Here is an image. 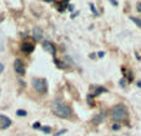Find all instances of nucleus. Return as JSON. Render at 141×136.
<instances>
[{"mask_svg": "<svg viewBox=\"0 0 141 136\" xmlns=\"http://www.w3.org/2000/svg\"><path fill=\"white\" fill-rule=\"evenodd\" d=\"M51 109H53V112H54L56 116H59V118H63V119H68V118H70V115H71V109H70L68 105L60 102V101H55V102L53 104Z\"/></svg>", "mask_w": 141, "mask_h": 136, "instance_id": "f257e3e1", "label": "nucleus"}, {"mask_svg": "<svg viewBox=\"0 0 141 136\" xmlns=\"http://www.w3.org/2000/svg\"><path fill=\"white\" fill-rule=\"evenodd\" d=\"M111 115L115 121H124V120H127V118H129V112H127V109L125 105H116L112 109Z\"/></svg>", "mask_w": 141, "mask_h": 136, "instance_id": "f03ea898", "label": "nucleus"}, {"mask_svg": "<svg viewBox=\"0 0 141 136\" xmlns=\"http://www.w3.org/2000/svg\"><path fill=\"white\" fill-rule=\"evenodd\" d=\"M31 84H33V87L39 92V94H46L48 92V83H46V80L45 79H33V81H31Z\"/></svg>", "mask_w": 141, "mask_h": 136, "instance_id": "7ed1b4c3", "label": "nucleus"}, {"mask_svg": "<svg viewBox=\"0 0 141 136\" xmlns=\"http://www.w3.org/2000/svg\"><path fill=\"white\" fill-rule=\"evenodd\" d=\"M14 69H15V72L18 75H20V76L25 75V65L20 59H16L14 61Z\"/></svg>", "mask_w": 141, "mask_h": 136, "instance_id": "20e7f679", "label": "nucleus"}, {"mask_svg": "<svg viewBox=\"0 0 141 136\" xmlns=\"http://www.w3.org/2000/svg\"><path fill=\"white\" fill-rule=\"evenodd\" d=\"M20 49H21V51H24V52H26V54H30V52H33V51H34L35 45H34L33 43L24 41V43L21 44V46H20Z\"/></svg>", "mask_w": 141, "mask_h": 136, "instance_id": "39448f33", "label": "nucleus"}, {"mask_svg": "<svg viewBox=\"0 0 141 136\" xmlns=\"http://www.w3.org/2000/svg\"><path fill=\"white\" fill-rule=\"evenodd\" d=\"M43 48H44L46 51H49L53 56H55V54H56V48H55L50 41H44V43H43Z\"/></svg>", "mask_w": 141, "mask_h": 136, "instance_id": "423d86ee", "label": "nucleus"}, {"mask_svg": "<svg viewBox=\"0 0 141 136\" xmlns=\"http://www.w3.org/2000/svg\"><path fill=\"white\" fill-rule=\"evenodd\" d=\"M0 122H1V129H8L11 125V120L5 115H0Z\"/></svg>", "mask_w": 141, "mask_h": 136, "instance_id": "0eeeda50", "label": "nucleus"}, {"mask_svg": "<svg viewBox=\"0 0 141 136\" xmlns=\"http://www.w3.org/2000/svg\"><path fill=\"white\" fill-rule=\"evenodd\" d=\"M33 35H34V39H35L36 41L41 40V39H43V31H41V29H40V28H34Z\"/></svg>", "mask_w": 141, "mask_h": 136, "instance_id": "6e6552de", "label": "nucleus"}, {"mask_svg": "<svg viewBox=\"0 0 141 136\" xmlns=\"http://www.w3.org/2000/svg\"><path fill=\"white\" fill-rule=\"evenodd\" d=\"M104 119H105V112H100V114H97L95 118L92 119V122H94L95 125H99L100 122L104 121Z\"/></svg>", "mask_w": 141, "mask_h": 136, "instance_id": "1a4fd4ad", "label": "nucleus"}, {"mask_svg": "<svg viewBox=\"0 0 141 136\" xmlns=\"http://www.w3.org/2000/svg\"><path fill=\"white\" fill-rule=\"evenodd\" d=\"M55 5H56V9H57L59 11H64L65 8L69 6V1H59V3H56Z\"/></svg>", "mask_w": 141, "mask_h": 136, "instance_id": "9d476101", "label": "nucleus"}, {"mask_svg": "<svg viewBox=\"0 0 141 136\" xmlns=\"http://www.w3.org/2000/svg\"><path fill=\"white\" fill-rule=\"evenodd\" d=\"M105 91H106V89H105V87H103V86H97V87L95 89V91H94V94H92L91 96L94 98V96H97V95H100L101 92H105Z\"/></svg>", "mask_w": 141, "mask_h": 136, "instance_id": "9b49d317", "label": "nucleus"}, {"mask_svg": "<svg viewBox=\"0 0 141 136\" xmlns=\"http://www.w3.org/2000/svg\"><path fill=\"white\" fill-rule=\"evenodd\" d=\"M54 63H55V64H56V66H57V68H60V69H66V68H68V65H66L65 63H63L61 60L54 59Z\"/></svg>", "mask_w": 141, "mask_h": 136, "instance_id": "f8f14e48", "label": "nucleus"}, {"mask_svg": "<svg viewBox=\"0 0 141 136\" xmlns=\"http://www.w3.org/2000/svg\"><path fill=\"white\" fill-rule=\"evenodd\" d=\"M130 19H131V20H132V21H134V23H135V24H136L139 28H141V19H139V17H135V16H131Z\"/></svg>", "mask_w": 141, "mask_h": 136, "instance_id": "ddd939ff", "label": "nucleus"}, {"mask_svg": "<svg viewBox=\"0 0 141 136\" xmlns=\"http://www.w3.org/2000/svg\"><path fill=\"white\" fill-rule=\"evenodd\" d=\"M16 115H18V116H26L28 112H26L25 110H18V111H16Z\"/></svg>", "mask_w": 141, "mask_h": 136, "instance_id": "4468645a", "label": "nucleus"}, {"mask_svg": "<svg viewBox=\"0 0 141 136\" xmlns=\"http://www.w3.org/2000/svg\"><path fill=\"white\" fill-rule=\"evenodd\" d=\"M90 9H91V11H92L95 15H99V13H97V10H96V8H95V5H94L92 3H90Z\"/></svg>", "mask_w": 141, "mask_h": 136, "instance_id": "2eb2a0df", "label": "nucleus"}, {"mask_svg": "<svg viewBox=\"0 0 141 136\" xmlns=\"http://www.w3.org/2000/svg\"><path fill=\"white\" fill-rule=\"evenodd\" d=\"M41 130H43L45 134H49V132H51V127H49V126H43V127H41Z\"/></svg>", "mask_w": 141, "mask_h": 136, "instance_id": "dca6fc26", "label": "nucleus"}, {"mask_svg": "<svg viewBox=\"0 0 141 136\" xmlns=\"http://www.w3.org/2000/svg\"><path fill=\"white\" fill-rule=\"evenodd\" d=\"M111 127H112V130H115V131H117V130L120 129V125H119V124H114V125H112Z\"/></svg>", "mask_w": 141, "mask_h": 136, "instance_id": "f3484780", "label": "nucleus"}, {"mask_svg": "<svg viewBox=\"0 0 141 136\" xmlns=\"http://www.w3.org/2000/svg\"><path fill=\"white\" fill-rule=\"evenodd\" d=\"M120 85H121L123 87H125L126 86V80L125 79H121V80H120Z\"/></svg>", "mask_w": 141, "mask_h": 136, "instance_id": "a211bd4d", "label": "nucleus"}, {"mask_svg": "<svg viewBox=\"0 0 141 136\" xmlns=\"http://www.w3.org/2000/svg\"><path fill=\"white\" fill-rule=\"evenodd\" d=\"M33 127H34V129H41V125H40V122H35V124L33 125Z\"/></svg>", "mask_w": 141, "mask_h": 136, "instance_id": "6ab92c4d", "label": "nucleus"}, {"mask_svg": "<svg viewBox=\"0 0 141 136\" xmlns=\"http://www.w3.org/2000/svg\"><path fill=\"white\" fill-rule=\"evenodd\" d=\"M65 132H66V130H61V131L56 132V135H55V136H60V135H63V134H65Z\"/></svg>", "mask_w": 141, "mask_h": 136, "instance_id": "aec40b11", "label": "nucleus"}, {"mask_svg": "<svg viewBox=\"0 0 141 136\" xmlns=\"http://www.w3.org/2000/svg\"><path fill=\"white\" fill-rule=\"evenodd\" d=\"M104 55H105L104 51H99V52H97V56H99V57H104Z\"/></svg>", "mask_w": 141, "mask_h": 136, "instance_id": "412c9836", "label": "nucleus"}, {"mask_svg": "<svg viewBox=\"0 0 141 136\" xmlns=\"http://www.w3.org/2000/svg\"><path fill=\"white\" fill-rule=\"evenodd\" d=\"M137 11L141 13V3H137Z\"/></svg>", "mask_w": 141, "mask_h": 136, "instance_id": "4be33fe9", "label": "nucleus"}, {"mask_svg": "<svg viewBox=\"0 0 141 136\" xmlns=\"http://www.w3.org/2000/svg\"><path fill=\"white\" fill-rule=\"evenodd\" d=\"M3 70H4V65H3L1 63H0V74L3 72Z\"/></svg>", "mask_w": 141, "mask_h": 136, "instance_id": "5701e85b", "label": "nucleus"}, {"mask_svg": "<svg viewBox=\"0 0 141 136\" xmlns=\"http://www.w3.org/2000/svg\"><path fill=\"white\" fill-rule=\"evenodd\" d=\"M111 4H112L114 6H117V5H119V3H117V1H115V0H114V1L111 0Z\"/></svg>", "mask_w": 141, "mask_h": 136, "instance_id": "b1692460", "label": "nucleus"}, {"mask_svg": "<svg viewBox=\"0 0 141 136\" xmlns=\"http://www.w3.org/2000/svg\"><path fill=\"white\" fill-rule=\"evenodd\" d=\"M68 9H69L70 11H72V10H74V6H72L71 4H69V6H68Z\"/></svg>", "mask_w": 141, "mask_h": 136, "instance_id": "393cba45", "label": "nucleus"}, {"mask_svg": "<svg viewBox=\"0 0 141 136\" xmlns=\"http://www.w3.org/2000/svg\"><path fill=\"white\" fill-rule=\"evenodd\" d=\"M137 86H139V87H141V81H137Z\"/></svg>", "mask_w": 141, "mask_h": 136, "instance_id": "a878e982", "label": "nucleus"}]
</instances>
